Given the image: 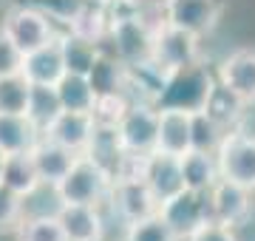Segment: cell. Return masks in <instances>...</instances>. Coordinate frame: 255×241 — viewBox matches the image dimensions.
<instances>
[{"label":"cell","mask_w":255,"mask_h":241,"mask_svg":"<svg viewBox=\"0 0 255 241\" xmlns=\"http://www.w3.org/2000/svg\"><path fill=\"white\" fill-rule=\"evenodd\" d=\"M119 142L130 153H156L159 145V108L153 102L136 100L117 125Z\"/></svg>","instance_id":"52a82bcc"},{"label":"cell","mask_w":255,"mask_h":241,"mask_svg":"<svg viewBox=\"0 0 255 241\" xmlns=\"http://www.w3.org/2000/svg\"><path fill=\"white\" fill-rule=\"evenodd\" d=\"M102 207L100 204H63L57 219L65 233V241H102L105 236Z\"/></svg>","instance_id":"4fadbf2b"},{"label":"cell","mask_w":255,"mask_h":241,"mask_svg":"<svg viewBox=\"0 0 255 241\" xmlns=\"http://www.w3.org/2000/svg\"><path fill=\"white\" fill-rule=\"evenodd\" d=\"M114 187V173L94 156L80 153L65 179L57 185L65 204H105Z\"/></svg>","instance_id":"6da1fadb"},{"label":"cell","mask_w":255,"mask_h":241,"mask_svg":"<svg viewBox=\"0 0 255 241\" xmlns=\"http://www.w3.org/2000/svg\"><path fill=\"white\" fill-rule=\"evenodd\" d=\"M105 207L125 227L130 222H139V219L159 213L162 204H159V199L153 196V190H150L145 179H114V187H111Z\"/></svg>","instance_id":"8992f818"},{"label":"cell","mask_w":255,"mask_h":241,"mask_svg":"<svg viewBox=\"0 0 255 241\" xmlns=\"http://www.w3.org/2000/svg\"><path fill=\"white\" fill-rule=\"evenodd\" d=\"M43 130L28 120V114H0V150L11 153H26L40 142Z\"/></svg>","instance_id":"d6986e66"},{"label":"cell","mask_w":255,"mask_h":241,"mask_svg":"<svg viewBox=\"0 0 255 241\" xmlns=\"http://www.w3.org/2000/svg\"><path fill=\"white\" fill-rule=\"evenodd\" d=\"M65 57L60 48V40L37 48L23 57V74L31 85H57L65 77Z\"/></svg>","instance_id":"2e32d148"},{"label":"cell","mask_w":255,"mask_h":241,"mask_svg":"<svg viewBox=\"0 0 255 241\" xmlns=\"http://www.w3.org/2000/svg\"><path fill=\"white\" fill-rule=\"evenodd\" d=\"M23 224V196L0 182V233H14Z\"/></svg>","instance_id":"836d02e7"},{"label":"cell","mask_w":255,"mask_h":241,"mask_svg":"<svg viewBox=\"0 0 255 241\" xmlns=\"http://www.w3.org/2000/svg\"><path fill=\"white\" fill-rule=\"evenodd\" d=\"M153 34L156 28L147 26L145 20L133 11V14L111 17L108 43H114V54L125 65H139L153 57Z\"/></svg>","instance_id":"277c9868"},{"label":"cell","mask_w":255,"mask_h":241,"mask_svg":"<svg viewBox=\"0 0 255 241\" xmlns=\"http://www.w3.org/2000/svg\"><path fill=\"white\" fill-rule=\"evenodd\" d=\"M3 31L11 37V43L20 48V54L26 57L37 48L48 46L60 40V28H57L54 17L48 14L43 6H14L3 14Z\"/></svg>","instance_id":"3957f363"},{"label":"cell","mask_w":255,"mask_h":241,"mask_svg":"<svg viewBox=\"0 0 255 241\" xmlns=\"http://www.w3.org/2000/svg\"><path fill=\"white\" fill-rule=\"evenodd\" d=\"M65 31H71L77 37L88 40V43H97L102 46L105 40H108V31H111V17L105 14L102 6H94V3H85L80 9V14L68 23Z\"/></svg>","instance_id":"d4e9b609"},{"label":"cell","mask_w":255,"mask_h":241,"mask_svg":"<svg viewBox=\"0 0 255 241\" xmlns=\"http://www.w3.org/2000/svg\"><path fill=\"white\" fill-rule=\"evenodd\" d=\"M17 71H23V54L0 26V77L17 74Z\"/></svg>","instance_id":"e575fe53"},{"label":"cell","mask_w":255,"mask_h":241,"mask_svg":"<svg viewBox=\"0 0 255 241\" xmlns=\"http://www.w3.org/2000/svg\"><path fill=\"white\" fill-rule=\"evenodd\" d=\"M60 111H63V102H60L57 85H31V97H28L26 114L37 128L46 130L60 117Z\"/></svg>","instance_id":"484cf974"},{"label":"cell","mask_w":255,"mask_h":241,"mask_svg":"<svg viewBox=\"0 0 255 241\" xmlns=\"http://www.w3.org/2000/svg\"><path fill=\"white\" fill-rule=\"evenodd\" d=\"M145 182L150 185V190H153V196L159 199V204L167 202V199L176 196L179 190H184L182 156H170V153H159V150L150 153Z\"/></svg>","instance_id":"e0dca14e"},{"label":"cell","mask_w":255,"mask_h":241,"mask_svg":"<svg viewBox=\"0 0 255 241\" xmlns=\"http://www.w3.org/2000/svg\"><path fill=\"white\" fill-rule=\"evenodd\" d=\"M3 167H6V153L0 150V182H3Z\"/></svg>","instance_id":"8d00e7d4"},{"label":"cell","mask_w":255,"mask_h":241,"mask_svg":"<svg viewBox=\"0 0 255 241\" xmlns=\"http://www.w3.org/2000/svg\"><path fill=\"white\" fill-rule=\"evenodd\" d=\"M250 213H253V190L227 179H219L210 187V222L241 227L250 222Z\"/></svg>","instance_id":"8fae6325"},{"label":"cell","mask_w":255,"mask_h":241,"mask_svg":"<svg viewBox=\"0 0 255 241\" xmlns=\"http://www.w3.org/2000/svg\"><path fill=\"white\" fill-rule=\"evenodd\" d=\"M57 94H60V102H63V111H94L97 105V88H94L91 77L88 74H74V71H65V77L57 83Z\"/></svg>","instance_id":"7402d4cb"},{"label":"cell","mask_w":255,"mask_h":241,"mask_svg":"<svg viewBox=\"0 0 255 241\" xmlns=\"http://www.w3.org/2000/svg\"><path fill=\"white\" fill-rule=\"evenodd\" d=\"M247 102L238 97V94H233L224 83H219L216 80V85H213V91H210V100L207 105H204V111L213 117V120L219 122L221 128L227 130H236L238 125H241V114H244Z\"/></svg>","instance_id":"44dd1931"},{"label":"cell","mask_w":255,"mask_h":241,"mask_svg":"<svg viewBox=\"0 0 255 241\" xmlns=\"http://www.w3.org/2000/svg\"><path fill=\"white\" fill-rule=\"evenodd\" d=\"M224 0H167L164 3V23L184 28L196 37H204L219 26Z\"/></svg>","instance_id":"30bf717a"},{"label":"cell","mask_w":255,"mask_h":241,"mask_svg":"<svg viewBox=\"0 0 255 241\" xmlns=\"http://www.w3.org/2000/svg\"><path fill=\"white\" fill-rule=\"evenodd\" d=\"M159 216L184 241L190 233L199 230L201 224L210 222V190H190V187H184L176 196H170L167 202H162Z\"/></svg>","instance_id":"9c48e42d"},{"label":"cell","mask_w":255,"mask_h":241,"mask_svg":"<svg viewBox=\"0 0 255 241\" xmlns=\"http://www.w3.org/2000/svg\"><path fill=\"white\" fill-rule=\"evenodd\" d=\"M159 153L184 156L193 150V114L182 108H159Z\"/></svg>","instance_id":"5bb4252c"},{"label":"cell","mask_w":255,"mask_h":241,"mask_svg":"<svg viewBox=\"0 0 255 241\" xmlns=\"http://www.w3.org/2000/svg\"><path fill=\"white\" fill-rule=\"evenodd\" d=\"M216 80L219 77L210 74V68L204 63L173 71L167 77V83L162 85L159 97H156V108H182V111H190V114L204 111Z\"/></svg>","instance_id":"7a4b0ae2"},{"label":"cell","mask_w":255,"mask_h":241,"mask_svg":"<svg viewBox=\"0 0 255 241\" xmlns=\"http://www.w3.org/2000/svg\"><path fill=\"white\" fill-rule=\"evenodd\" d=\"M85 153L94 156L100 165H105L111 173H117L119 159H122V153H125L122 142H119L117 128H97V133H94V139H91V148L85 150ZM114 179H117V176H114Z\"/></svg>","instance_id":"4dcf8cb0"},{"label":"cell","mask_w":255,"mask_h":241,"mask_svg":"<svg viewBox=\"0 0 255 241\" xmlns=\"http://www.w3.org/2000/svg\"><path fill=\"white\" fill-rule=\"evenodd\" d=\"M60 48H63V57H65V68L74 71V74H91V68L97 65V60L102 54V46L88 43V40L77 37L71 31L60 34Z\"/></svg>","instance_id":"cb8c5ba5"},{"label":"cell","mask_w":255,"mask_h":241,"mask_svg":"<svg viewBox=\"0 0 255 241\" xmlns=\"http://www.w3.org/2000/svg\"><path fill=\"white\" fill-rule=\"evenodd\" d=\"M184 241H238V236H236V227L207 222V224H201L196 233H190Z\"/></svg>","instance_id":"d590c367"},{"label":"cell","mask_w":255,"mask_h":241,"mask_svg":"<svg viewBox=\"0 0 255 241\" xmlns=\"http://www.w3.org/2000/svg\"><path fill=\"white\" fill-rule=\"evenodd\" d=\"M133 97L128 91H114V94H100L97 97V105H94V120L100 128H117L122 117L128 114V108L133 105Z\"/></svg>","instance_id":"f546056e"},{"label":"cell","mask_w":255,"mask_h":241,"mask_svg":"<svg viewBox=\"0 0 255 241\" xmlns=\"http://www.w3.org/2000/svg\"><path fill=\"white\" fill-rule=\"evenodd\" d=\"M17 241H65V233L57 216H40V219H26L20 224Z\"/></svg>","instance_id":"d6a6232c"},{"label":"cell","mask_w":255,"mask_h":241,"mask_svg":"<svg viewBox=\"0 0 255 241\" xmlns=\"http://www.w3.org/2000/svg\"><path fill=\"white\" fill-rule=\"evenodd\" d=\"M219 83L238 94L247 105L255 102V48H238L219 65Z\"/></svg>","instance_id":"9a60e30c"},{"label":"cell","mask_w":255,"mask_h":241,"mask_svg":"<svg viewBox=\"0 0 255 241\" xmlns=\"http://www.w3.org/2000/svg\"><path fill=\"white\" fill-rule=\"evenodd\" d=\"M122 241H182V239L176 236V230L164 222L162 216L153 213V216H147V219L125 224Z\"/></svg>","instance_id":"f1b7e54d"},{"label":"cell","mask_w":255,"mask_h":241,"mask_svg":"<svg viewBox=\"0 0 255 241\" xmlns=\"http://www.w3.org/2000/svg\"><path fill=\"white\" fill-rule=\"evenodd\" d=\"M224 136H227V130L221 128V125L213 120L207 111H196V114H193V148H196V150L219 153Z\"/></svg>","instance_id":"1f68e13d"},{"label":"cell","mask_w":255,"mask_h":241,"mask_svg":"<svg viewBox=\"0 0 255 241\" xmlns=\"http://www.w3.org/2000/svg\"><path fill=\"white\" fill-rule=\"evenodd\" d=\"M97 128H100V125L94 120V114H88V111H60V117L43 130V136L60 142L65 148H71L74 153H85V150L91 148V139H94V133H97Z\"/></svg>","instance_id":"7c38bea8"},{"label":"cell","mask_w":255,"mask_h":241,"mask_svg":"<svg viewBox=\"0 0 255 241\" xmlns=\"http://www.w3.org/2000/svg\"><path fill=\"white\" fill-rule=\"evenodd\" d=\"M31 156H34V165L40 170V179L51 182V185H60L80 153H74L71 148H65V145L48 139V136H40V142L31 148Z\"/></svg>","instance_id":"ac0fdd59"},{"label":"cell","mask_w":255,"mask_h":241,"mask_svg":"<svg viewBox=\"0 0 255 241\" xmlns=\"http://www.w3.org/2000/svg\"><path fill=\"white\" fill-rule=\"evenodd\" d=\"M40 182H43V179H40V170H37V165H34L31 150L6 156V167H3V185L6 187H11V190L20 193V196H26V193H31Z\"/></svg>","instance_id":"603a6c76"},{"label":"cell","mask_w":255,"mask_h":241,"mask_svg":"<svg viewBox=\"0 0 255 241\" xmlns=\"http://www.w3.org/2000/svg\"><path fill=\"white\" fill-rule=\"evenodd\" d=\"M182 176H184V187H190V190H210L221 179L216 153L196 150V148L187 150L182 156Z\"/></svg>","instance_id":"ffe728a7"},{"label":"cell","mask_w":255,"mask_h":241,"mask_svg":"<svg viewBox=\"0 0 255 241\" xmlns=\"http://www.w3.org/2000/svg\"><path fill=\"white\" fill-rule=\"evenodd\" d=\"M196 34L184 31V28H176L170 23L156 28L153 34V60L162 65L167 74L173 71H182L187 65L201 63V46Z\"/></svg>","instance_id":"ba28073f"},{"label":"cell","mask_w":255,"mask_h":241,"mask_svg":"<svg viewBox=\"0 0 255 241\" xmlns=\"http://www.w3.org/2000/svg\"><path fill=\"white\" fill-rule=\"evenodd\" d=\"M216 159H219L221 179L236 182V185L247 187V190H255V136L253 133H244L241 128L230 130L224 136V142H221Z\"/></svg>","instance_id":"5b68a950"},{"label":"cell","mask_w":255,"mask_h":241,"mask_svg":"<svg viewBox=\"0 0 255 241\" xmlns=\"http://www.w3.org/2000/svg\"><path fill=\"white\" fill-rule=\"evenodd\" d=\"M28 97H31V83L23 71L0 77V114H26Z\"/></svg>","instance_id":"83f0119b"},{"label":"cell","mask_w":255,"mask_h":241,"mask_svg":"<svg viewBox=\"0 0 255 241\" xmlns=\"http://www.w3.org/2000/svg\"><path fill=\"white\" fill-rule=\"evenodd\" d=\"M63 196L51 182H40L31 193L23 196V222L26 219H40V216H60L63 210Z\"/></svg>","instance_id":"4316f807"}]
</instances>
